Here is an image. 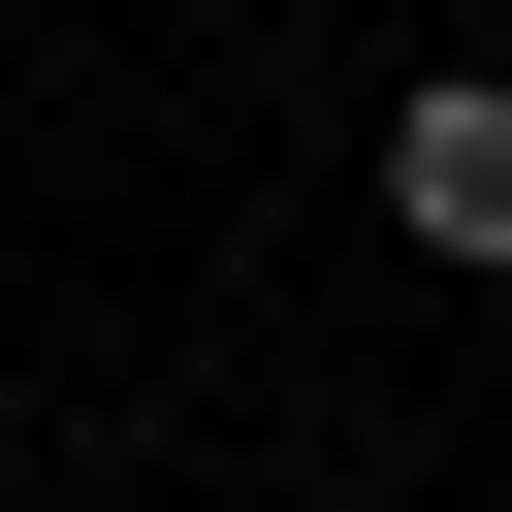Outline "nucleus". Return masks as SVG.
Wrapping results in <instances>:
<instances>
[{"label":"nucleus","instance_id":"1","mask_svg":"<svg viewBox=\"0 0 512 512\" xmlns=\"http://www.w3.org/2000/svg\"><path fill=\"white\" fill-rule=\"evenodd\" d=\"M384 224L512 288V64H416V96H384Z\"/></svg>","mask_w":512,"mask_h":512}]
</instances>
